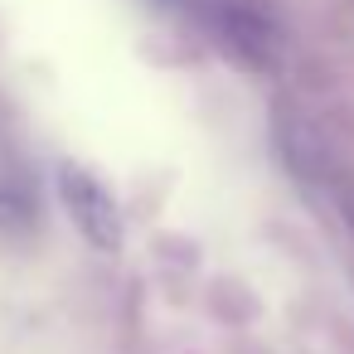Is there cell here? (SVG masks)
<instances>
[{
    "label": "cell",
    "instance_id": "6da1fadb",
    "mask_svg": "<svg viewBox=\"0 0 354 354\" xmlns=\"http://www.w3.org/2000/svg\"><path fill=\"white\" fill-rule=\"evenodd\" d=\"M59 199H64L73 228H78L93 248H102V252H117V248H122V209H117L112 189H107L93 170H83V165H59Z\"/></svg>",
    "mask_w": 354,
    "mask_h": 354
},
{
    "label": "cell",
    "instance_id": "7a4b0ae2",
    "mask_svg": "<svg viewBox=\"0 0 354 354\" xmlns=\"http://www.w3.org/2000/svg\"><path fill=\"white\" fill-rule=\"evenodd\" d=\"M189 6L218 30V39L228 49H238L252 64H267L277 49V25L257 0H189Z\"/></svg>",
    "mask_w": 354,
    "mask_h": 354
},
{
    "label": "cell",
    "instance_id": "3957f363",
    "mask_svg": "<svg viewBox=\"0 0 354 354\" xmlns=\"http://www.w3.org/2000/svg\"><path fill=\"white\" fill-rule=\"evenodd\" d=\"M277 146H281V160L291 165V175H301V180H310V185H335V180L344 175V165H339L330 136H325L315 122L296 117V112H281V117H277Z\"/></svg>",
    "mask_w": 354,
    "mask_h": 354
},
{
    "label": "cell",
    "instance_id": "277c9868",
    "mask_svg": "<svg viewBox=\"0 0 354 354\" xmlns=\"http://www.w3.org/2000/svg\"><path fill=\"white\" fill-rule=\"evenodd\" d=\"M330 194H335V209H339V218H344V228L354 233V175L344 170L335 185H330Z\"/></svg>",
    "mask_w": 354,
    "mask_h": 354
}]
</instances>
